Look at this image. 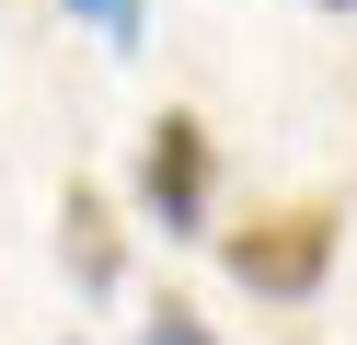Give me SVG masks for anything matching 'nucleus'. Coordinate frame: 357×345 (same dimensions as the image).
<instances>
[{"instance_id":"6","label":"nucleus","mask_w":357,"mask_h":345,"mask_svg":"<svg viewBox=\"0 0 357 345\" xmlns=\"http://www.w3.org/2000/svg\"><path fill=\"white\" fill-rule=\"evenodd\" d=\"M323 12H357V0H323Z\"/></svg>"},{"instance_id":"3","label":"nucleus","mask_w":357,"mask_h":345,"mask_svg":"<svg viewBox=\"0 0 357 345\" xmlns=\"http://www.w3.org/2000/svg\"><path fill=\"white\" fill-rule=\"evenodd\" d=\"M58 253H70L81 299H104V288H116V207H104L93 184H70V196H58Z\"/></svg>"},{"instance_id":"1","label":"nucleus","mask_w":357,"mask_h":345,"mask_svg":"<svg viewBox=\"0 0 357 345\" xmlns=\"http://www.w3.org/2000/svg\"><path fill=\"white\" fill-rule=\"evenodd\" d=\"M334 230H346V219H334L323 196H300V207H265V219H242L231 242H219V265H231L254 299H311V288L334 276Z\"/></svg>"},{"instance_id":"7","label":"nucleus","mask_w":357,"mask_h":345,"mask_svg":"<svg viewBox=\"0 0 357 345\" xmlns=\"http://www.w3.org/2000/svg\"><path fill=\"white\" fill-rule=\"evenodd\" d=\"M70 345H81V334H70Z\"/></svg>"},{"instance_id":"2","label":"nucleus","mask_w":357,"mask_h":345,"mask_svg":"<svg viewBox=\"0 0 357 345\" xmlns=\"http://www.w3.org/2000/svg\"><path fill=\"white\" fill-rule=\"evenodd\" d=\"M208 184H219L208 127H196V115H150V138H139V207H150L162 242H208Z\"/></svg>"},{"instance_id":"5","label":"nucleus","mask_w":357,"mask_h":345,"mask_svg":"<svg viewBox=\"0 0 357 345\" xmlns=\"http://www.w3.org/2000/svg\"><path fill=\"white\" fill-rule=\"evenodd\" d=\"M139 345H208V322H196L185 299H162V311H150V334H139Z\"/></svg>"},{"instance_id":"4","label":"nucleus","mask_w":357,"mask_h":345,"mask_svg":"<svg viewBox=\"0 0 357 345\" xmlns=\"http://www.w3.org/2000/svg\"><path fill=\"white\" fill-rule=\"evenodd\" d=\"M58 12H70V23H93L116 58H127V46H150V0H58Z\"/></svg>"}]
</instances>
